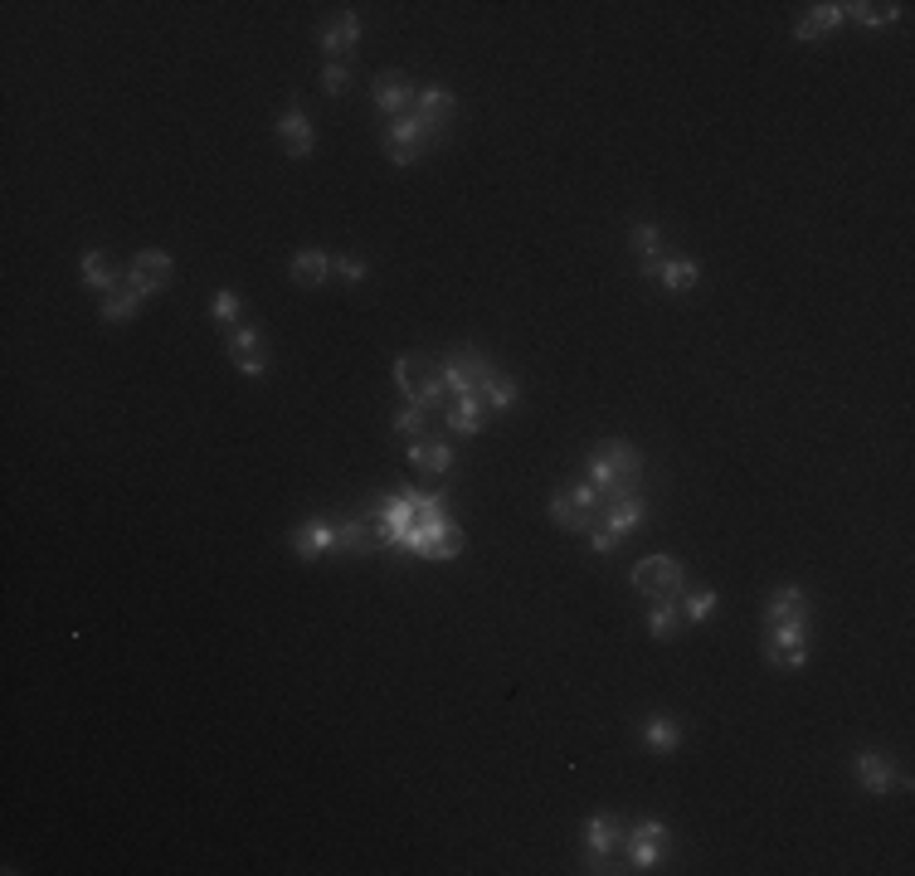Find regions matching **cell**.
<instances>
[{
    "label": "cell",
    "instance_id": "cell-26",
    "mask_svg": "<svg viewBox=\"0 0 915 876\" xmlns=\"http://www.w3.org/2000/svg\"><path fill=\"white\" fill-rule=\"evenodd\" d=\"M137 302H142V292L132 288V283H117V288L103 292V322H127L132 312H137Z\"/></svg>",
    "mask_w": 915,
    "mask_h": 876
},
{
    "label": "cell",
    "instance_id": "cell-8",
    "mask_svg": "<svg viewBox=\"0 0 915 876\" xmlns=\"http://www.w3.org/2000/svg\"><path fill=\"white\" fill-rule=\"evenodd\" d=\"M404 546L414 550V555H429V560H453L463 550V531L448 526V521H434V526H419Z\"/></svg>",
    "mask_w": 915,
    "mask_h": 876
},
{
    "label": "cell",
    "instance_id": "cell-39",
    "mask_svg": "<svg viewBox=\"0 0 915 876\" xmlns=\"http://www.w3.org/2000/svg\"><path fill=\"white\" fill-rule=\"evenodd\" d=\"M322 83H327V93H346V88H351V69H341V64H327Z\"/></svg>",
    "mask_w": 915,
    "mask_h": 876
},
{
    "label": "cell",
    "instance_id": "cell-33",
    "mask_svg": "<svg viewBox=\"0 0 915 876\" xmlns=\"http://www.w3.org/2000/svg\"><path fill=\"white\" fill-rule=\"evenodd\" d=\"M896 15H901V5H867V0L847 5V20H857V25H891Z\"/></svg>",
    "mask_w": 915,
    "mask_h": 876
},
{
    "label": "cell",
    "instance_id": "cell-2",
    "mask_svg": "<svg viewBox=\"0 0 915 876\" xmlns=\"http://www.w3.org/2000/svg\"><path fill=\"white\" fill-rule=\"evenodd\" d=\"M395 380H400V390L409 395L414 409H439L443 395H448V385H443V361L414 356V351L395 361Z\"/></svg>",
    "mask_w": 915,
    "mask_h": 876
},
{
    "label": "cell",
    "instance_id": "cell-19",
    "mask_svg": "<svg viewBox=\"0 0 915 876\" xmlns=\"http://www.w3.org/2000/svg\"><path fill=\"white\" fill-rule=\"evenodd\" d=\"M356 39H361V25H356V15H351V10H341V15L331 20L327 30H322V49H327L331 59H341V54H351V49H356Z\"/></svg>",
    "mask_w": 915,
    "mask_h": 876
},
{
    "label": "cell",
    "instance_id": "cell-12",
    "mask_svg": "<svg viewBox=\"0 0 915 876\" xmlns=\"http://www.w3.org/2000/svg\"><path fill=\"white\" fill-rule=\"evenodd\" d=\"M229 356H234V365H239L244 375H263V370H268V346H263L258 331H249V327L229 331Z\"/></svg>",
    "mask_w": 915,
    "mask_h": 876
},
{
    "label": "cell",
    "instance_id": "cell-21",
    "mask_svg": "<svg viewBox=\"0 0 915 876\" xmlns=\"http://www.w3.org/2000/svg\"><path fill=\"white\" fill-rule=\"evenodd\" d=\"M487 424V404H482V395H458V404L448 409V429L453 434H477Z\"/></svg>",
    "mask_w": 915,
    "mask_h": 876
},
{
    "label": "cell",
    "instance_id": "cell-27",
    "mask_svg": "<svg viewBox=\"0 0 915 876\" xmlns=\"http://www.w3.org/2000/svg\"><path fill=\"white\" fill-rule=\"evenodd\" d=\"M643 740H648V750H653V755H672V750L682 745V726H677V721H662V716H653V721L643 726Z\"/></svg>",
    "mask_w": 915,
    "mask_h": 876
},
{
    "label": "cell",
    "instance_id": "cell-24",
    "mask_svg": "<svg viewBox=\"0 0 915 876\" xmlns=\"http://www.w3.org/2000/svg\"><path fill=\"white\" fill-rule=\"evenodd\" d=\"M336 546L346 550V555H366V550L380 546V536L370 531L361 516H351V521H341V526H336Z\"/></svg>",
    "mask_w": 915,
    "mask_h": 876
},
{
    "label": "cell",
    "instance_id": "cell-36",
    "mask_svg": "<svg viewBox=\"0 0 915 876\" xmlns=\"http://www.w3.org/2000/svg\"><path fill=\"white\" fill-rule=\"evenodd\" d=\"M711 609H716V589H696L687 599V619H706Z\"/></svg>",
    "mask_w": 915,
    "mask_h": 876
},
{
    "label": "cell",
    "instance_id": "cell-15",
    "mask_svg": "<svg viewBox=\"0 0 915 876\" xmlns=\"http://www.w3.org/2000/svg\"><path fill=\"white\" fill-rule=\"evenodd\" d=\"M453 108H458V103H453V93L439 88V83H429V88H419V93H414V117H424L434 132L453 117Z\"/></svg>",
    "mask_w": 915,
    "mask_h": 876
},
{
    "label": "cell",
    "instance_id": "cell-20",
    "mask_svg": "<svg viewBox=\"0 0 915 876\" xmlns=\"http://www.w3.org/2000/svg\"><path fill=\"white\" fill-rule=\"evenodd\" d=\"M847 20V5H838V0H828V5H813L804 20L794 25V35L799 39H818L823 30H833V25H842Z\"/></svg>",
    "mask_w": 915,
    "mask_h": 876
},
{
    "label": "cell",
    "instance_id": "cell-16",
    "mask_svg": "<svg viewBox=\"0 0 915 876\" xmlns=\"http://www.w3.org/2000/svg\"><path fill=\"white\" fill-rule=\"evenodd\" d=\"M331 546H336V526H331V521H322V516L293 531V550L302 555V560H317V555H327Z\"/></svg>",
    "mask_w": 915,
    "mask_h": 876
},
{
    "label": "cell",
    "instance_id": "cell-9",
    "mask_svg": "<svg viewBox=\"0 0 915 876\" xmlns=\"http://www.w3.org/2000/svg\"><path fill=\"white\" fill-rule=\"evenodd\" d=\"M769 628H808V594L799 584L769 594Z\"/></svg>",
    "mask_w": 915,
    "mask_h": 876
},
{
    "label": "cell",
    "instance_id": "cell-35",
    "mask_svg": "<svg viewBox=\"0 0 915 876\" xmlns=\"http://www.w3.org/2000/svg\"><path fill=\"white\" fill-rule=\"evenodd\" d=\"M210 312H215V322H220L224 331H234V327H239V297H234V292H215Z\"/></svg>",
    "mask_w": 915,
    "mask_h": 876
},
{
    "label": "cell",
    "instance_id": "cell-37",
    "mask_svg": "<svg viewBox=\"0 0 915 876\" xmlns=\"http://www.w3.org/2000/svg\"><path fill=\"white\" fill-rule=\"evenodd\" d=\"M395 429H400V434H409V438H414V434L424 438V409H414V404H409L400 419H395Z\"/></svg>",
    "mask_w": 915,
    "mask_h": 876
},
{
    "label": "cell",
    "instance_id": "cell-32",
    "mask_svg": "<svg viewBox=\"0 0 915 876\" xmlns=\"http://www.w3.org/2000/svg\"><path fill=\"white\" fill-rule=\"evenodd\" d=\"M83 283H88V288H98V292L117 288V278H112V263L98 254V249H93V254H83Z\"/></svg>",
    "mask_w": 915,
    "mask_h": 876
},
{
    "label": "cell",
    "instance_id": "cell-4",
    "mask_svg": "<svg viewBox=\"0 0 915 876\" xmlns=\"http://www.w3.org/2000/svg\"><path fill=\"white\" fill-rule=\"evenodd\" d=\"M633 584L638 594H653V599H677L682 594V565L672 555H648L633 565Z\"/></svg>",
    "mask_w": 915,
    "mask_h": 876
},
{
    "label": "cell",
    "instance_id": "cell-28",
    "mask_svg": "<svg viewBox=\"0 0 915 876\" xmlns=\"http://www.w3.org/2000/svg\"><path fill=\"white\" fill-rule=\"evenodd\" d=\"M477 395H482V404H487V409H497V414H502V409H512V404H516V385L507 380V375H497V370H492V375L477 385Z\"/></svg>",
    "mask_w": 915,
    "mask_h": 876
},
{
    "label": "cell",
    "instance_id": "cell-7",
    "mask_svg": "<svg viewBox=\"0 0 915 876\" xmlns=\"http://www.w3.org/2000/svg\"><path fill=\"white\" fill-rule=\"evenodd\" d=\"M414 531H419V492H400V497H390V502L380 507V526H375V536L404 546Z\"/></svg>",
    "mask_w": 915,
    "mask_h": 876
},
{
    "label": "cell",
    "instance_id": "cell-23",
    "mask_svg": "<svg viewBox=\"0 0 915 876\" xmlns=\"http://www.w3.org/2000/svg\"><path fill=\"white\" fill-rule=\"evenodd\" d=\"M278 137L283 146L293 151V156H307L312 151V122H307V112H283V122H278Z\"/></svg>",
    "mask_w": 915,
    "mask_h": 876
},
{
    "label": "cell",
    "instance_id": "cell-38",
    "mask_svg": "<svg viewBox=\"0 0 915 876\" xmlns=\"http://www.w3.org/2000/svg\"><path fill=\"white\" fill-rule=\"evenodd\" d=\"M331 273H341L346 283H361V278H366V263H356V258H331Z\"/></svg>",
    "mask_w": 915,
    "mask_h": 876
},
{
    "label": "cell",
    "instance_id": "cell-34",
    "mask_svg": "<svg viewBox=\"0 0 915 876\" xmlns=\"http://www.w3.org/2000/svg\"><path fill=\"white\" fill-rule=\"evenodd\" d=\"M633 249L643 258V273H653V258H658V249H662V234L653 224H638V229H633Z\"/></svg>",
    "mask_w": 915,
    "mask_h": 876
},
{
    "label": "cell",
    "instance_id": "cell-29",
    "mask_svg": "<svg viewBox=\"0 0 915 876\" xmlns=\"http://www.w3.org/2000/svg\"><path fill=\"white\" fill-rule=\"evenodd\" d=\"M696 278H701V268H696L692 258H677V263H662L658 268V283L662 288H672V292L696 288Z\"/></svg>",
    "mask_w": 915,
    "mask_h": 876
},
{
    "label": "cell",
    "instance_id": "cell-13",
    "mask_svg": "<svg viewBox=\"0 0 915 876\" xmlns=\"http://www.w3.org/2000/svg\"><path fill=\"white\" fill-rule=\"evenodd\" d=\"M414 83L404 78V73H380L375 78V108L395 112V117H404V112H414Z\"/></svg>",
    "mask_w": 915,
    "mask_h": 876
},
{
    "label": "cell",
    "instance_id": "cell-25",
    "mask_svg": "<svg viewBox=\"0 0 915 876\" xmlns=\"http://www.w3.org/2000/svg\"><path fill=\"white\" fill-rule=\"evenodd\" d=\"M409 463L414 468H424V473H434V477H443L448 468H453V453H448V443H409Z\"/></svg>",
    "mask_w": 915,
    "mask_h": 876
},
{
    "label": "cell",
    "instance_id": "cell-22",
    "mask_svg": "<svg viewBox=\"0 0 915 876\" xmlns=\"http://www.w3.org/2000/svg\"><path fill=\"white\" fill-rule=\"evenodd\" d=\"M857 779H862V789H867V794H886V789H896L891 765H886L881 755H872V750H862V755H857Z\"/></svg>",
    "mask_w": 915,
    "mask_h": 876
},
{
    "label": "cell",
    "instance_id": "cell-1",
    "mask_svg": "<svg viewBox=\"0 0 915 876\" xmlns=\"http://www.w3.org/2000/svg\"><path fill=\"white\" fill-rule=\"evenodd\" d=\"M638 473H643V458H638L623 438H614L609 448L594 453V463H589V487L604 492V497H633Z\"/></svg>",
    "mask_w": 915,
    "mask_h": 876
},
{
    "label": "cell",
    "instance_id": "cell-3",
    "mask_svg": "<svg viewBox=\"0 0 915 876\" xmlns=\"http://www.w3.org/2000/svg\"><path fill=\"white\" fill-rule=\"evenodd\" d=\"M594 511H599V492L594 487H560L555 502H550V516H555L560 531H589Z\"/></svg>",
    "mask_w": 915,
    "mask_h": 876
},
{
    "label": "cell",
    "instance_id": "cell-17",
    "mask_svg": "<svg viewBox=\"0 0 915 876\" xmlns=\"http://www.w3.org/2000/svg\"><path fill=\"white\" fill-rule=\"evenodd\" d=\"M585 847H589L594 862H604V857L619 847V818H614V813H594L585 823Z\"/></svg>",
    "mask_w": 915,
    "mask_h": 876
},
{
    "label": "cell",
    "instance_id": "cell-31",
    "mask_svg": "<svg viewBox=\"0 0 915 876\" xmlns=\"http://www.w3.org/2000/svg\"><path fill=\"white\" fill-rule=\"evenodd\" d=\"M677 623H682V609H677L672 599H653V609H648V633H653V638H672Z\"/></svg>",
    "mask_w": 915,
    "mask_h": 876
},
{
    "label": "cell",
    "instance_id": "cell-10",
    "mask_svg": "<svg viewBox=\"0 0 915 876\" xmlns=\"http://www.w3.org/2000/svg\"><path fill=\"white\" fill-rule=\"evenodd\" d=\"M662 842H667V828H662L658 818H643V823L633 828L628 852H633V867H638V872H653V867H662Z\"/></svg>",
    "mask_w": 915,
    "mask_h": 876
},
{
    "label": "cell",
    "instance_id": "cell-11",
    "mask_svg": "<svg viewBox=\"0 0 915 876\" xmlns=\"http://www.w3.org/2000/svg\"><path fill=\"white\" fill-rule=\"evenodd\" d=\"M765 653L779 667H804L808 662V628H769Z\"/></svg>",
    "mask_w": 915,
    "mask_h": 876
},
{
    "label": "cell",
    "instance_id": "cell-40",
    "mask_svg": "<svg viewBox=\"0 0 915 876\" xmlns=\"http://www.w3.org/2000/svg\"><path fill=\"white\" fill-rule=\"evenodd\" d=\"M614 546H619V536H614L609 526H594V550H599V555H609Z\"/></svg>",
    "mask_w": 915,
    "mask_h": 876
},
{
    "label": "cell",
    "instance_id": "cell-30",
    "mask_svg": "<svg viewBox=\"0 0 915 876\" xmlns=\"http://www.w3.org/2000/svg\"><path fill=\"white\" fill-rule=\"evenodd\" d=\"M331 273V258L327 254H297L293 258V278L302 288H317V283H327Z\"/></svg>",
    "mask_w": 915,
    "mask_h": 876
},
{
    "label": "cell",
    "instance_id": "cell-18",
    "mask_svg": "<svg viewBox=\"0 0 915 876\" xmlns=\"http://www.w3.org/2000/svg\"><path fill=\"white\" fill-rule=\"evenodd\" d=\"M638 521H643V497H638V492H633V497H614L609 507L599 511V526H609L619 541L628 536V531H633V526H638Z\"/></svg>",
    "mask_w": 915,
    "mask_h": 876
},
{
    "label": "cell",
    "instance_id": "cell-6",
    "mask_svg": "<svg viewBox=\"0 0 915 876\" xmlns=\"http://www.w3.org/2000/svg\"><path fill=\"white\" fill-rule=\"evenodd\" d=\"M492 375V361L477 351V346H463V351H453L448 361H443V385L453 390V395H477V385Z\"/></svg>",
    "mask_w": 915,
    "mask_h": 876
},
{
    "label": "cell",
    "instance_id": "cell-14",
    "mask_svg": "<svg viewBox=\"0 0 915 876\" xmlns=\"http://www.w3.org/2000/svg\"><path fill=\"white\" fill-rule=\"evenodd\" d=\"M171 268H176V263H171V254H137V258H132V278H127V283L142 292V297H151V292L166 288Z\"/></svg>",
    "mask_w": 915,
    "mask_h": 876
},
{
    "label": "cell",
    "instance_id": "cell-5",
    "mask_svg": "<svg viewBox=\"0 0 915 876\" xmlns=\"http://www.w3.org/2000/svg\"><path fill=\"white\" fill-rule=\"evenodd\" d=\"M434 137H439V132H434L424 117L404 112V117H395V122H390V142H385V151H390V161H395V166H409V161H414L424 146L434 142Z\"/></svg>",
    "mask_w": 915,
    "mask_h": 876
}]
</instances>
